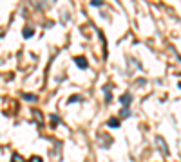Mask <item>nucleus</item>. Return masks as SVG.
Wrapping results in <instances>:
<instances>
[{
  "label": "nucleus",
  "instance_id": "423d86ee",
  "mask_svg": "<svg viewBox=\"0 0 181 162\" xmlns=\"http://www.w3.org/2000/svg\"><path fill=\"white\" fill-rule=\"evenodd\" d=\"M22 34H24V38H31V36L35 34V31H33V27H26Z\"/></svg>",
  "mask_w": 181,
  "mask_h": 162
},
{
  "label": "nucleus",
  "instance_id": "ddd939ff",
  "mask_svg": "<svg viewBox=\"0 0 181 162\" xmlns=\"http://www.w3.org/2000/svg\"><path fill=\"white\" fill-rule=\"evenodd\" d=\"M177 86H179V88H181V81H179V85H177Z\"/></svg>",
  "mask_w": 181,
  "mask_h": 162
},
{
  "label": "nucleus",
  "instance_id": "6e6552de",
  "mask_svg": "<svg viewBox=\"0 0 181 162\" xmlns=\"http://www.w3.org/2000/svg\"><path fill=\"white\" fill-rule=\"evenodd\" d=\"M22 97H24L26 101H36V96L35 94H22Z\"/></svg>",
  "mask_w": 181,
  "mask_h": 162
},
{
  "label": "nucleus",
  "instance_id": "20e7f679",
  "mask_svg": "<svg viewBox=\"0 0 181 162\" xmlns=\"http://www.w3.org/2000/svg\"><path fill=\"white\" fill-rule=\"evenodd\" d=\"M103 92H105V103H110V101H112V94L109 92V85L103 86Z\"/></svg>",
  "mask_w": 181,
  "mask_h": 162
},
{
  "label": "nucleus",
  "instance_id": "f257e3e1",
  "mask_svg": "<svg viewBox=\"0 0 181 162\" xmlns=\"http://www.w3.org/2000/svg\"><path fill=\"white\" fill-rule=\"evenodd\" d=\"M120 101H121L123 108H129V106H130V103H132V94H130V92H125V94H121Z\"/></svg>",
  "mask_w": 181,
  "mask_h": 162
},
{
  "label": "nucleus",
  "instance_id": "9d476101",
  "mask_svg": "<svg viewBox=\"0 0 181 162\" xmlns=\"http://www.w3.org/2000/svg\"><path fill=\"white\" fill-rule=\"evenodd\" d=\"M90 6H93V7H102L103 2H102V0H90Z\"/></svg>",
  "mask_w": 181,
  "mask_h": 162
},
{
  "label": "nucleus",
  "instance_id": "9b49d317",
  "mask_svg": "<svg viewBox=\"0 0 181 162\" xmlns=\"http://www.w3.org/2000/svg\"><path fill=\"white\" fill-rule=\"evenodd\" d=\"M11 162H24V158H20V155H18V153H15V155H13V160H11Z\"/></svg>",
  "mask_w": 181,
  "mask_h": 162
},
{
  "label": "nucleus",
  "instance_id": "0eeeda50",
  "mask_svg": "<svg viewBox=\"0 0 181 162\" xmlns=\"http://www.w3.org/2000/svg\"><path fill=\"white\" fill-rule=\"evenodd\" d=\"M107 124H109V128H118V126H120V121H118V119H110Z\"/></svg>",
  "mask_w": 181,
  "mask_h": 162
},
{
  "label": "nucleus",
  "instance_id": "7ed1b4c3",
  "mask_svg": "<svg viewBox=\"0 0 181 162\" xmlns=\"http://www.w3.org/2000/svg\"><path fill=\"white\" fill-rule=\"evenodd\" d=\"M74 63H76V67H80V68H82V70H85V68L89 67L87 60H85V58H80V56H78V58H74Z\"/></svg>",
  "mask_w": 181,
  "mask_h": 162
},
{
  "label": "nucleus",
  "instance_id": "f03ea898",
  "mask_svg": "<svg viewBox=\"0 0 181 162\" xmlns=\"http://www.w3.org/2000/svg\"><path fill=\"white\" fill-rule=\"evenodd\" d=\"M156 142H157V146H160V150H161V153H163V155H168V153H170V151H168V148H167V144H165V139H163V137L157 135V137H156Z\"/></svg>",
  "mask_w": 181,
  "mask_h": 162
},
{
  "label": "nucleus",
  "instance_id": "1a4fd4ad",
  "mask_svg": "<svg viewBox=\"0 0 181 162\" xmlns=\"http://www.w3.org/2000/svg\"><path fill=\"white\" fill-rule=\"evenodd\" d=\"M129 115H130V110H129V108H121L120 117H129Z\"/></svg>",
  "mask_w": 181,
  "mask_h": 162
},
{
  "label": "nucleus",
  "instance_id": "f8f14e48",
  "mask_svg": "<svg viewBox=\"0 0 181 162\" xmlns=\"http://www.w3.org/2000/svg\"><path fill=\"white\" fill-rule=\"evenodd\" d=\"M31 162H42V158H40V157H33Z\"/></svg>",
  "mask_w": 181,
  "mask_h": 162
},
{
  "label": "nucleus",
  "instance_id": "39448f33",
  "mask_svg": "<svg viewBox=\"0 0 181 162\" xmlns=\"http://www.w3.org/2000/svg\"><path fill=\"white\" fill-rule=\"evenodd\" d=\"M76 101H82V96H80V94H74V96H71L69 99H67V103H69V105H73V103H76Z\"/></svg>",
  "mask_w": 181,
  "mask_h": 162
}]
</instances>
